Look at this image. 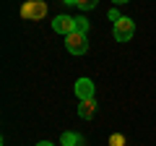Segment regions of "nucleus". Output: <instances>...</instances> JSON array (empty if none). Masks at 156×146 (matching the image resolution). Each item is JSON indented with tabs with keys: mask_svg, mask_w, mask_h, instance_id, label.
Segmentation results:
<instances>
[{
	"mask_svg": "<svg viewBox=\"0 0 156 146\" xmlns=\"http://www.w3.org/2000/svg\"><path fill=\"white\" fill-rule=\"evenodd\" d=\"M65 47H68V52H73V55H83V52L89 50V39H86V34L73 31V34L65 37Z\"/></svg>",
	"mask_w": 156,
	"mask_h": 146,
	"instance_id": "1",
	"label": "nucleus"
},
{
	"mask_svg": "<svg viewBox=\"0 0 156 146\" xmlns=\"http://www.w3.org/2000/svg\"><path fill=\"white\" fill-rule=\"evenodd\" d=\"M112 34H115V39L117 42H128L130 39V37H133V34H135V24H133V18H117V21H115V31H112Z\"/></svg>",
	"mask_w": 156,
	"mask_h": 146,
	"instance_id": "2",
	"label": "nucleus"
},
{
	"mask_svg": "<svg viewBox=\"0 0 156 146\" xmlns=\"http://www.w3.org/2000/svg\"><path fill=\"white\" fill-rule=\"evenodd\" d=\"M44 13H47L44 0H29V3H23V8H21V16L29 18V21H39Z\"/></svg>",
	"mask_w": 156,
	"mask_h": 146,
	"instance_id": "3",
	"label": "nucleus"
},
{
	"mask_svg": "<svg viewBox=\"0 0 156 146\" xmlns=\"http://www.w3.org/2000/svg\"><path fill=\"white\" fill-rule=\"evenodd\" d=\"M52 29H55L57 34H73L76 31V18H70V16H57L55 21H52Z\"/></svg>",
	"mask_w": 156,
	"mask_h": 146,
	"instance_id": "4",
	"label": "nucleus"
},
{
	"mask_svg": "<svg viewBox=\"0 0 156 146\" xmlns=\"http://www.w3.org/2000/svg\"><path fill=\"white\" fill-rule=\"evenodd\" d=\"M76 97L81 102L83 99H94V84H91V78H78L76 81Z\"/></svg>",
	"mask_w": 156,
	"mask_h": 146,
	"instance_id": "5",
	"label": "nucleus"
},
{
	"mask_svg": "<svg viewBox=\"0 0 156 146\" xmlns=\"http://www.w3.org/2000/svg\"><path fill=\"white\" fill-rule=\"evenodd\" d=\"M94 110H96V102H94V99H83L81 104H78V115H81L83 120H91V118H94Z\"/></svg>",
	"mask_w": 156,
	"mask_h": 146,
	"instance_id": "6",
	"label": "nucleus"
},
{
	"mask_svg": "<svg viewBox=\"0 0 156 146\" xmlns=\"http://www.w3.org/2000/svg\"><path fill=\"white\" fill-rule=\"evenodd\" d=\"M83 144V138L76 133H62V146H81Z\"/></svg>",
	"mask_w": 156,
	"mask_h": 146,
	"instance_id": "7",
	"label": "nucleus"
},
{
	"mask_svg": "<svg viewBox=\"0 0 156 146\" xmlns=\"http://www.w3.org/2000/svg\"><path fill=\"white\" fill-rule=\"evenodd\" d=\"M96 3H99V0H73V5L83 8V11H91V8H96Z\"/></svg>",
	"mask_w": 156,
	"mask_h": 146,
	"instance_id": "8",
	"label": "nucleus"
},
{
	"mask_svg": "<svg viewBox=\"0 0 156 146\" xmlns=\"http://www.w3.org/2000/svg\"><path fill=\"white\" fill-rule=\"evenodd\" d=\"M109 146H125V136L122 133H112L109 136Z\"/></svg>",
	"mask_w": 156,
	"mask_h": 146,
	"instance_id": "9",
	"label": "nucleus"
},
{
	"mask_svg": "<svg viewBox=\"0 0 156 146\" xmlns=\"http://www.w3.org/2000/svg\"><path fill=\"white\" fill-rule=\"evenodd\" d=\"M76 31L86 34V31H89V21H86V18H81V16H78V18H76Z\"/></svg>",
	"mask_w": 156,
	"mask_h": 146,
	"instance_id": "10",
	"label": "nucleus"
},
{
	"mask_svg": "<svg viewBox=\"0 0 156 146\" xmlns=\"http://www.w3.org/2000/svg\"><path fill=\"white\" fill-rule=\"evenodd\" d=\"M37 146H52V144H50V141H42V144H37Z\"/></svg>",
	"mask_w": 156,
	"mask_h": 146,
	"instance_id": "11",
	"label": "nucleus"
},
{
	"mask_svg": "<svg viewBox=\"0 0 156 146\" xmlns=\"http://www.w3.org/2000/svg\"><path fill=\"white\" fill-rule=\"evenodd\" d=\"M112 3H128V0H112Z\"/></svg>",
	"mask_w": 156,
	"mask_h": 146,
	"instance_id": "12",
	"label": "nucleus"
},
{
	"mask_svg": "<svg viewBox=\"0 0 156 146\" xmlns=\"http://www.w3.org/2000/svg\"><path fill=\"white\" fill-rule=\"evenodd\" d=\"M62 3H70V5H73V0H62Z\"/></svg>",
	"mask_w": 156,
	"mask_h": 146,
	"instance_id": "13",
	"label": "nucleus"
}]
</instances>
